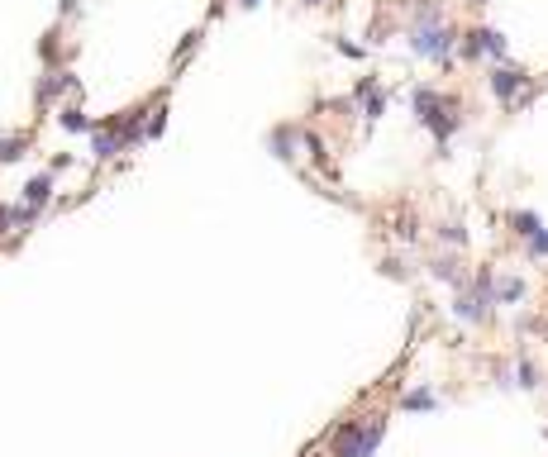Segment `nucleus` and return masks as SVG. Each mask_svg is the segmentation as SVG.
Listing matches in <instances>:
<instances>
[{
  "label": "nucleus",
  "instance_id": "nucleus-4",
  "mask_svg": "<svg viewBox=\"0 0 548 457\" xmlns=\"http://www.w3.org/2000/svg\"><path fill=\"white\" fill-rule=\"evenodd\" d=\"M458 58L462 62H481V58L506 62L510 58V39L501 29H491V24H472V29L458 33Z\"/></svg>",
  "mask_w": 548,
  "mask_h": 457
},
{
  "label": "nucleus",
  "instance_id": "nucleus-27",
  "mask_svg": "<svg viewBox=\"0 0 548 457\" xmlns=\"http://www.w3.org/2000/svg\"><path fill=\"white\" fill-rule=\"evenodd\" d=\"M77 10V0H62V14H72Z\"/></svg>",
  "mask_w": 548,
  "mask_h": 457
},
{
  "label": "nucleus",
  "instance_id": "nucleus-8",
  "mask_svg": "<svg viewBox=\"0 0 548 457\" xmlns=\"http://www.w3.org/2000/svg\"><path fill=\"white\" fill-rule=\"evenodd\" d=\"M425 272L434 281H443V286H453V291H468V281H472V272L462 267L458 252H434V258L425 262Z\"/></svg>",
  "mask_w": 548,
  "mask_h": 457
},
{
  "label": "nucleus",
  "instance_id": "nucleus-3",
  "mask_svg": "<svg viewBox=\"0 0 548 457\" xmlns=\"http://www.w3.org/2000/svg\"><path fill=\"white\" fill-rule=\"evenodd\" d=\"M406 43H410L415 58L439 62V67H448V62L458 58V29L448 24V20H439V24H410L406 29Z\"/></svg>",
  "mask_w": 548,
  "mask_h": 457
},
{
  "label": "nucleus",
  "instance_id": "nucleus-5",
  "mask_svg": "<svg viewBox=\"0 0 548 457\" xmlns=\"http://www.w3.org/2000/svg\"><path fill=\"white\" fill-rule=\"evenodd\" d=\"M534 87V77L525 72V67H510V62H496L491 72H487V91L501 100V105H520L525 91Z\"/></svg>",
  "mask_w": 548,
  "mask_h": 457
},
{
  "label": "nucleus",
  "instance_id": "nucleus-7",
  "mask_svg": "<svg viewBox=\"0 0 548 457\" xmlns=\"http://www.w3.org/2000/svg\"><path fill=\"white\" fill-rule=\"evenodd\" d=\"M353 105H358V114L368 120V129L387 114V91H381V81L377 77H358V87H353Z\"/></svg>",
  "mask_w": 548,
  "mask_h": 457
},
{
  "label": "nucleus",
  "instance_id": "nucleus-13",
  "mask_svg": "<svg viewBox=\"0 0 548 457\" xmlns=\"http://www.w3.org/2000/svg\"><path fill=\"white\" fill-rule=\"evenodd\" d=\"M510 371H515V386H520V391H539V386H543V377H539V362L529 358V352H515Z\"/></svg>",
  "mask_w": 548,
  "mask_h": 457
},
{
  "label": "nucleus",
  "instance_id": "nucleus-9",
  "mask_svg": "<svg viewBox=\"0 0 548 457\" xmlns=\"http://www.w3.org/2000/svg\"><path fill=\"white\" fill-rule=\"evenodd\" d=\"M491 300H496V305H525V300H529V281H525L520 272H496Z\"/></svg>",
  "mask_w": 548,
  "mask_h": 457
},
{
  "label": "nucleus",
  "instance_id": "nucleus-15",
  "mask_svg": "<svg viewBox=\"0 0 548 457\" xmlns=\"http://www.w3.org/2000/svg\"><path fill=\"white\" fill-rule=\"evenodd\" d=\"M434 239H439L448 252H462V248H468V224H462V219H439V224H434Z\"/></svg>",
  "mask_w": 548,
  "mask_h": 457
},
{
  "label": "nucleus",
  "instance_id": "nucleus-16",
  "mask_svg": "<svg viewBox=\"0 0 548 457\" xmlns=\"http://www.w3.org/2000/svg\"><path fill=\"white\" fill-rule=\"evenodd\" d=\"M506 224H510V233H515L520 243H529V239H534V233L543 229V219H539L534 210H510V215H506Z\"/></svg>",
  "mask_w": 548,
  "mask_h": 457
},
{
  "label": "nucleus",
  "instance_id": "nucleus-22",
  "mask_svg": "<svg viewBox=\"0 0 548 457\" xmlns=\"http://www.w3.org/2000/svg\"><path fill=\"white\" fill-rule=\"evenodd\" d=\"M34 219H39V210H29V206L10 210V224H14V229H29V224H34Z\"/></svg>",
  "mask_w": 548,
  "mask_h": 457
},
{
  "label": "nucleus",
  "instance_id": "nucleus-6",
  "mask_svg": "<svg viewBox=\"0 0 548 457\" xmlns=\"http://www.w3.org/2000/svg\"><path fill=\"white\" fill-rule=\"evenodd\" d=\"M448 310H453V319H458V324H472V329H481V324H491V319H496V305H491V296L472 291V286H468V291H458Z\"/></svg>",
  "mask_w": 548,
  "mask_h": 457
},
{
  "label": "nucleus",
  "instance_id": "nucleus-1",
  "mask_svg": "<svg viewBox=\"0 0 548 457\" xmlns=\"http://www.w3.org/2000/svg\"><path fill=\"white\" fill-rule=\"evenodd\" d=\"M410 110H415V120L434 133L439 152L453 143V133L462 129V105L453 96H443L439 87H410Z\"/></svg>",
  "mask_w": 548,
  "mask_h": 457
},
{
  "label": "nucleus",
  "instance_id": "nucleus-24",
  "mask_svg": "<svg viewBox=\"0 0 548 457\" xmlns=\"http://www.w3.org/2000/svg\"><path fill=\"white\" fill-rule=\"evenodd\" d=\"M334 48H339L343 58H368V48H362V43H348V39H334Z\"/></svg>",
  "mask_w": 548,
  "mask_h": 457
},
{
  "label": "nucleus",
  "instance_id": "nucleus-29",
  "mask_svg": "<svg viewBox=\"0 0 548 457\" xmlns=\"http://www.w3.org/2000/svg\"><path fill=\"white\" fill-rule=\"evenodd\" d=\"M468 5H487V0H468Z\"/></svg>",
  "mask_w": 548,
  "mask_h": 457
},
{
  "label": "nucleus",
  "instance_id": "nucleus-17",
  "mask_svg": "<svg viewBox=\"0 0 548 457\" xmlns=\"http://www.w3.org/2000/svg\"><path fill=\"white\" fill-rule=\"evenodd\" d=\"M77 87H81V81L72 72H53L48 81H39V100H58L62 91H77Z\"/></svg>",
  "mask_w": 548,
  "mask_h": 457
},
{
  "label": "nucleus",
  "instance_id": "nucleus-18",
  "mask_svg": "<svg viewBox=\"0 0 548 457\" xmlns=\"http://www.w3.org/2000/svg\"><path fill=\"white\" fill-rule=\"evenodd\" d=\"M58 124L68 129V133H96V120H91L87 110H77V105H68V110H62V114H58Z\"/></svg>",
  "mask_w": 548,
  "mask_h": 457
},
{
  "label": "nucleus",
  "instance_id": "nucleus-10",
  "mask_svg": "<svg viewBox=\"0 0 548 457\" xmlns=\"http://www.w3.org/2000/svg\"><path fill=\"white\" fill-rule=\"evenodd\" d=\"M401 410H406V415L439 410V391H434V386H410V391H401Z\"/></svg>",
  "mask_w": 548,
  "mask_h": 457
},
{
  "label": "nucleus",
  "instance_id": "nucleus-25",
  "mask_svg": "<svg viewBox=\"0 0 548 457\" xmlns=\"http://www.w3.org/2000/svg\"><path fill=\"white\" fill-rule=\"evenodd\" d=\"M381 267H387V277H410V267H406L401 258H387V262H381Z\"/></svg>",
  "mask_w": 548,
  "mask_h": 457
},
{
  "label": "nucleus",
  "instance_id": "nucleus-14",
  "mask_svg": "<svg viewBox=\"0 0 548 457\" xmlns=\"http://www.w3.org/2000/svg\"><path fill=\"white\" fill-rule=\"evenodd\" d=\"M48 200H53V172L29 177V181H24V206H29V210H43Z\"/></svg>",
  "mask_w": 548,
  "mask_h": 457
},
{
  "label": "nucleus",
  "instance_id": "nucleus-12",
  "mask_svg": "<svg viewBox=\"0 0 548 457\" xmlns=\"http://www.w3.org/2000/svg\"><path fill=\"white\" fill-rule=\"evenodd\" d=\"M120 148H124V139H120V120H110V124H101V129H96V143H91V152H96L101 162H110Z\"/></svg>",
  "mask_w": 548,
  "mask_h": 457
},
{
  "label": "nucleus",
  "instance_id": "nucleus-23",
  "mask_svg": "<svg viewBox=\"0 0 548 457\" xmlns=\"http://www.w3.org/2000/svg\"><path fill=\"white\" fill-rule=\"evenodd\" d=\"M196 43H201V29H191V33H187V39H181V43H177V62H187V53H191V48H196Z\"/></svg>",
  "mask_w": 548,
  "mask_h": 457
},
{
  "label": "nucleus",
  "instance_id": "nucleus-26",
  "mask_svg": "<svg viewBox=\"0 0 548 457\" xmlns=\"http://www.w3.org/2000/svg\"><path fill=\"white\" fill-rule=\"evenodd\" d=\"M262 5V0H239V10H258Z\"/></svg>",
  "mask_w": 548,
  "mask_h": 457
},
{
  "label": "nucleus",
  "instance_id": "nucleus-20",
  "mask_svg": "<svg viewBox=\"0 0 548 457\" xmlns=\"http://www.w3.org/2000/svg\"><path fill=\"white\" fill-rule=\"evenodd\" d=\"M525 258H529V262H548V224H543L529 243H525Z\"/></svg>",
  "mask_w": 548,
  "mask_h": 457
},
{
  "label": "nucleus",
  "instance_id": "nucleus-28",
  "mask_svg": "<svg viewBox=\"0 0 548 457\" xmlns=\"http://www.w3.org/2000/svg\"><path fill=\"white\" fill-rule=\"evenodd\" d=\"M301 5H324V0H301Z\"/></svg>",
  "mask_w": 548,
  "mask_h": 457
},
{
  "label": "nucleus",
  "instance_id": "nucleus-19",
  "mask_svg": "<svg viewBox=\"0 0 548 457\" xmlns=\"http://www.w3.org/2000/svg\"><path fill=\"white\" fill-rule=\"evenodd\" d=\"M24 152H29V139H24V133H0V167H5V162H20Z\"/></svg>",
  "mask_w": 548,
  "mask_h": 457
},
{
  "label": "nucleus",
  "instance_id": "nucleus-2",
  "mask_svg": "<svg viewBox=\"0 0 548 457\" xmlns=\"http://www.w3.org/2000/svg\"><path fill=\"white\" fill-rule=\"evenodd\" d=\"M381 438H387V415L343 419V425L329 434V457H377Z\"/></svg>",
  "mask_w": 548,
  "mask_h": 457
},
{
  "label": "nucleus",
  "instance_id": "nucleus-21",
  "mask_svg": "<svg viewBox=\"0 0 548 457\" xmlns=\"http://www.w3.org/2000/svg\"><path fill=\"white\" fill-rule=\"evenodd\" d=\"M162 129H168V110H148V129H143V139H162Z\"/></svg>",
  "mask_w": 548,
  "mask_h": 457
},
{
  "label": "nucleus",
  "instance_id": "nucleus-11",
  "mask_svg": "<svg viewBox=\"0 0 548 457\" xmlns=\"http://www.w3.org/2000/svg\"><path fill=\"white\" fill-rule=\"evenodd\" d=\"M268 148L277 152L281 162H296V148H301V129H296V124H281V129H272Z\"/></svg>",
  "mask_w": 548,
  "mask_h": 457
}]
</instances>
